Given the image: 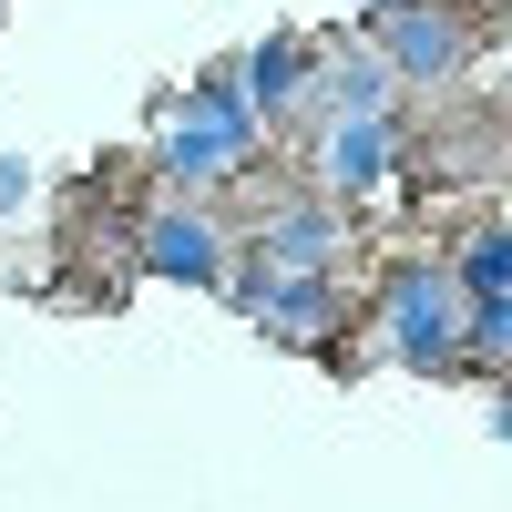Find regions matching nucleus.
Listing matches in <instances>:
<instances>
[{"mask_svg":"<svg viewBox=\"0 0 512 512\" xmlns=\"http://www.w3.org/2000/svg\"><path fill=\"white\" fill-rule=\"evenodd\" d=\"M246 154H256V103L236 93V72H205L195 103L175 113V134H164V164H175L185 185H216V175H236Z\"/></svg>","mask_w":512,"mask_h":512,"instance_id":"1","label":"nucleus"},{"mask_svg":"<svg viewBox=\"0 0 512 512\" xmlns=\"http://www.w3.org/2000/svg\"><path fill=\"white\" fill-rule=\"evenodd\" d=\"M379 328H390L400 369H451L461 359V287H451V267H400L390 297H379Z\"/></svg>","mask_w":512,"mask_h":512,"instance_id":"2","label":"nucleus"},{"mask_svg":"<svg viewBox=\"0 0 512 512\" xmlns=\"http://www.w3.org/2000/svg\"><path fill=\"white\" fill-rule=\"evenodd\" d=\"M461 52H472V21L441 11V0H400V11H379V62H390V72L441 82V72H461Z\"/></svg>","mask_w":512,"mask_h":512,"instance_id":"3","label":"nucleus"},{"mask_svg":"<svg viewBox=\"0 0 512 512\" xmlns=\"http://www.w3.org/2000/svg\"><path fill=\"white\" fill-rule=\"evenodd\" d=\"M236 297H246V318L267 338H297V349H318V338L338 328V287L328 277H297V267H256Z\"/></svg>","mask_w":512,"mask_h":512,"instance_id":"4","label":"nucleus"},{"mask_svg":"<svg viewBox=\"0 0 512 512\" xmlns=\"http://www.w3.org/2000/svg\"><path fill=\"white\" fill-rule=\"evenodd\" d=\"M144 267L175 287H226V236L205 205H154L144 216Z\"/></svg>","mask_w":512,"mask_h":512,"instance_id":"5","label":"nucleus"},{"mask_svg":"<svg viewBox=\"0 0 512 512\" xmlns=\"http://www.w3.org/2000/svg\"><path fill=\"white\" fill-rule=\"evenodd\" d=\"M318 164H328V195H369L390 175V113H338Z\"/></svg>","mask_w":512,"mask_h":512,"instance_id":"6","label":"nucleus"},{"mask_svg":"<svg viewBox=\"0 0 512 512\" xmlns=\"http://www.w3.org/2000/svg\"><path fill=\"white\" fill-rule=\"evenodd\" d=\"M308 82H318V62H308V41H297V31H277V41H256V52H246V72H236V93L256 103V123H267V113H287L297 93H308Z\"/></svg>","mask_w":512,"mask_h":512,"instance_id":"7","label":"nucleus"},{"mask_svg":"<svg viewBox=\"0 0 512 512\" xmlns=\"http://www.w3.org/2000/svg\"><path fill=\"white\" fill-rule=\"evenodd\" d=\"M328 246H338V216H328V205H277V216H267V267L328 277Z\"/></svg>","mask_w":512,"mask_h":512,"instance_id":"8","label":"nucleus"},{"mask_svg":"<svg viewBox=\"0 0 512 512\" xmlns=\"http://www.w3.org/2000/svg\"><path fill=\"white\" fill-rule=\"evenodd\" d=\"M451 287H461V297H512V226H482L472 246H461Z\"/></svg>","mask_w":512,"mask_h":512,"instance_id":"9","label":"nucleus"},{"mask_svg":"<svg viewBox=\"0 0 512 512\" xmlns=\"http://www.w3.org/2000/svg\"><path fill=\"white\" fill-rule=\"evenodd\" d=\"M461 349L472 359H512V297H461Z\"/></svg>","mask_w":512,"mask_h":512,"instance_id":"10","label":"nucleus"},{"mask_svg":"<svg viewBox=\"0 0 512 512\" xmlns=\"http://www.w3.org/2000/svg\"><path fill=\"white\" fill-rule=\"evenodd\" d=\"M11 195H21V164H0V205H11Z\"/></svg>","mask_w":512,"mask_h":512,"instance_id":"11","label":"nucleus"},{"mask_svg":"<svg viewBox=\"0 0 512 512\" xmlns=\"http://www.w3.org/2000/svg\"><path fill=\"white\" fill-rule=\"evenodd\" d=\"M502 441H512V400H502Z\"/></svg>","mask_w":512,"mask_h":512,"instance_id":"12","label":"nucleus"},{"mask_svg":"<svg viewBox=\"0 0 512 512\" xmlns=\"http://www.w3.org/2000/svg\"><path fill=\"white\" fill-rule=\"evenodd\" d=\"M369 11H400V0H369Z\"/></svg>","mask_w":512,"mask_h":512,"instance_id":"13","label":"nucleus"}]
</instances>
